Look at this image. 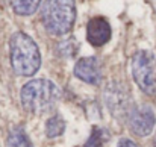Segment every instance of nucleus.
<instances>
[{"label":"nucleus","instance_id":"13","mask_svg":"<svg viewBox=\"0 0 156 147\" xmlns=\"http://www.w3.org/2000/svg\"><path fill=\"white\" fill-rule=\"evenodd\" d=\"M117 147H138L132 140H127V138H123V140H120V143H118V146Z\"/></svg>","mask_w":156,"mask_h":147},{"label":"nucleus","instance_id":"5","mask_svg":"<svg viewBox=\"0 0 156 147\" xmlns=\"http://www.w3.org/2000/svg\"><path fill=\"white\" fill-rule=\"evenodd\" d=\"M129 127L138 137H147L152 134L156 123V115L149 105H140L129 112Z\"/></svg>","mask_w":156,"mask_h":147},{"label":"nucleus","instance_id":"11","mask_svg":"<svg viewBox=\"0 0 156 147\" xmlns=\"http://www.w3.org/2000/svg\"><path fill=\"white\" fill-rule=\"evenodd\" d=\"M64 131H65V121L59 115H55V117L47 120V123H46V134H47L49 138H56V137L62 135Z\"/></svg>","mask_w":156,"mask_h":147},{"label":"nucleus","instance_id":"9","mask_svg":"<svg viewBox=\"0 0 156 147\" xmlns=\"http://www.w3.org/2000/svg\"><path fill=\"white\" fill-rule=\"evenodd\" d=\"M9 2L14 12L21 17L35 14V11L40 8V3H41V0H9Z\"/></svg>","mask_w":156,"mask_h":147},{"label":"nucleus","instance_id":"12","mask_svg":"<svg viewBox=\"0 0 156 147\" xmlns=\"http://www.w3.org/2000/svg\"><path fill=\"white\" fill-rule=\"evenodd\" d=\"M87 147H102V141L97 132H94V135L91 137V140L87 143Z\"/></svg>","mask_w":156,"mask_h":147},{"label":"nucleus","instance_id":"4","mask_svg":"<svg viewBox=\"0 0 156 147\" xmlns=\"http://www.w3.org/2000/svg\"><path fill=\"white\" fill-rule=\"evenodd\" d=\"M132 74L140 90L147 96L156 94V56L150 50H138L132 56Z\"/></svg>","mask_w":156,"mask_h":147},{"label":"nucleus","instance_id":"6","mask_svg":"<svg viewBox=\"0 0 156 147\" xmlns=\"http://www.w3.org/2000/svg\"><path fill=\"white\" fill-rule=\"evenodd\" d=\"M74 76L85 84L100 85L102 82V68L96 56L80 58L74 65Z\"/></svg>","mask_w":156,"mask_h":147},{"label":"nucleus","instance_id":"3","mask_svg":"<svg viewBox=\"0 0 156 147\" xmlns=\"http://www.w3.org/2000/svg\"><path fill=\"white\" fill-rule=\"evenodd\" d=\"M41 20L49 34L56 37L68 34L76 21L74 0H44Z\"/></svg>","mask_w":156,"mask_h":147},{"label":"nucleus","instance_id":"2","mask_svg":"<svg viewBox=\"0 0 156 147\" xmlns=\"http://www.w3.org/2000/svg\"><path fill=\"white\" fill-rule=\"evenodd\" d=\"M20 97L27 112L41 115L55 108L61 97V91L56 84L49 79H35L23 85Z\"/></svg>","mask_w":156,"mask_h":147},{"label":"nucleus","instance_id":"7","mask_svg":"<svg viewBox=\"0 0 156 147\" xmlns=\"http://www.w3.org/2000/svg\"><path fill=\"white\" fill-rule=\"evenodd\" d=\"M105 102L106 106L109 108L111 114L115 117H123L129 111V97L121 88V85L117 84H109L106 91H105Z\"/></svg>","mask_w":156,"mask_h":147},{"label":"nucleus","instance_id":"8","mask_svg":"<svg viewBox=\"0 0 156 147\" xmlns=\"http://www.w3.org/2000/svg\"><path fill=\"white\" fill-rule=\"evenodd\" d=\"M111 35H112V29H111L108 20H105L102 17H96L88 21L87 40L91 46H94V47L103 46L111 40Z\"/></svg>","mask_w":156,"mask_h":147},{"label":"nucleus","instance_id":"1","mask_svg":"<svg viewBox=\"0 0 156 147\" xmlns=\"http://www.w3.org/2000/svg\"><path fill=\"white\" fill-rule=\"evenodd\" d=\"M11 65L18 76H34L41 67V55L37 43L24 32H15L9 41Z\"/></svg>","mask_w":156,"mask_h":147},{"label":"nucleus","instance_id":"10","mask_svg":"<svg viewBox=\"0 0 156 147\" xmlns=\"http://www.w3.org/2000/svg\"><path fill=\"white\" fill-rule=\"evenodd\" d=\"M8 147H32V143L21 127H15L9 132Z\"/></svg>","mask_w":156,"mask_h":147},{"label":"nucleus","instance_id":"14","mask_svg":"<svg viewBox=\"0 0 156 147\" xmlns=\"http://www.w3.org/2000/svg\"><path fill=\"white\" fill-rule=\"evenodd\" d=\"M153 144H155V147H156V135H155V140H153Z\"/></svg>","mask_w":156,"mask_h":147}]
</instances>
